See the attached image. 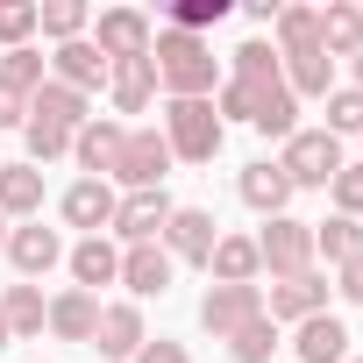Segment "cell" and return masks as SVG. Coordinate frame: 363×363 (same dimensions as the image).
Masks as SVG:
<instances>
[{
    "mask_svg": "<svg viewBox=\"0 0 363 363\" xmlns=\"http://www.w3.org/2000/svg\"><path fill=\"white\" fill-rule=\"evenodd\" d=\"M150 65H157V79L171 86V100H207L214 93V50L200 43V36H178V29H164V36H150Z\"/></svg>",
    "mask_w": 363,
    "mask_h": 363,
    "instance_id": "1",
    "label": "cell"
},
{
    "mask_svg": "<svg viewBox=\"0 0 363 363\" xmlns=\"http://www.w3.org/2000/svg\"><path fill=\"white\" fill-rule=\"evenodd\" d=\"M221 135H228V121L214 114V100H171V107H164V143H171V157L214 164Z\"/></svg>",
    "mask_w": 363,
    "mask_h": 363,
    "instance_id": "2",
    "label": "cell"
},
{
    "mask_svg": "<svg viewBox=\"0 0 363 363\" xmlns=\"http://www.w3.org/2000/svg\"><path fill=\"white\" fill-rule=\"evenodd\" d=\"M278 171L292 178V186H335V171H342V143H335L328 128H292Z\"/></svg>",
    "mask_w": 363,
    "mask_h": 363,
    "instance_id": "3",
    "label": "cell"
},
{
    "mask_svg": "<svg viewBox=\"0 0 363 363\" xmlns=\"http://www.w3.org/2000/svg\"><path fill=\"white\" fill-rule=\"evenodd\" d=\"M171 164H178V157H171V143H164L157 128H128L114 178H121L128 193H164V171H171Z\"/></svg>",
    "mask_w": 363,
    "mask_h": 363,
    "instance_id": "4",
    "label": "cell"
},
{
    "mask_svg": "<svg viewBox=\"0 0 363 363\" xmlns=\"http://www.w3.org/2000/svg\"><path fill=\"white\" fill-rule=\"evenodd\" d=\"M257 264H264V271H278V278H299V271L313 264V228H306V221H292V214H278V221L257 235Z\"/></svg>",
    "mask_w": 363,
    "mask_h": 363,
    "instance_id": "5",
    "label": "cell"
},
{
    "mask_svg": "<svg viewBox=\"0 0 363 363\" xmlns=\"http://www.w3.org/2000/svg\"><path fill=\"white\" fill-rule=\"evenodd\" d=\"M257 313H264V292H257V285H214V292L200 299V328L221 335V342H228L242 320H257Z\"/></svg>",
    "mask_w": 363,
    "mask_h": 363,
    "instance_id": "6",
    "label": "cell"
},
{
    "mask_svg": "<svg viewBox=\"0 0 363 363\" xmlns=\"http://www.w3.org/2000/svg\"><path fill=\"white\" fill-rule=\"evenodd\" d=\"M93 50H100L107 65H121V57H150V22H143L135 8H107V15H100Z\"/></svg>",
    "mask_w": 363,
    "mask_h": 363,
    "instance_id": "7",
    "label": "cell"
},
{
    "mask_svg": "<svg viewBox=\"0 0 363 363\" xmlns=\"http://www.w3.org/2000/svg\"><path fill=\"white\" fill-rule=\"evenodd\" d=\"M164 242H171V257L207 264V257H214V242H221V228H214V214H200V207H171V221H164Z\"/></svg>",
    "mask_w": 363,
    "mask_h": 363,
    "instance_id": "8",
    "label": "cell"
},
{
    "mask_svg": "<svg viewBox=\"0 0 363 363\" xmlns=\"http://www.w3.org/2000/svg\"><path fill=\"white\" fill-rule=\"evenodd\" d=\"M114 207H121V200H114L107 178H79V186L65 193V221L86 228V235H107V228H114Z\"/></svg>",
    "mask_w": 363,
    "mask_h": 363,
    "instance_id": "9",
    "label": "cell"
},
{
    "mask_svg": "<svg viewBox=\"0 0 363 363\" xmlns=\"http://www.w3.org/2000/svg\"><path fill=\"white\" fill-rule=\"evenodd\" d=\"M264 313H271V320H313V313H328V285H320L313 271L278 278V285H271V299H264Z\"/></svg>",
    "mask_w": 363,
    "mask_h": 363,
    "instance_id": "10",
    "label": "cell"
},
{
    "mask_svg": "<svg viewBox=\"0 0 363 363\" xmlns=\"http://www.w3.org/2000/svg\"><path fill=\"white\" fill-rule=\"evenodd\" d=\"M164 221H171V200H164V193H128V200L114 207V235H128V250H135V242H157Z\"/></svg>",
    "mask_w": 363,
    "mask_h": 363,
    "instance_id": "11",
    "label": "cell"
},
{
    "mask_svg": "<svg viewBox=\"0 0 363 363\" xmlns=\"http://www.w3.org/2000/svg\"><path fill=\"white\" fill-rule=\"evenodd\" d=\"M107 93H114L121 114H143L150 93H157V65H150V57H121V65H107Z\"/></svg>",
    "mask_w": 363,
    "mask_h": 363,
    "instance_id": "12",
    "label": "cell"
},
{
    "mask_svg": "<svg viewBox=\"0 0 363 363\" xmlns=\"http://www.w3.org/2000/svg\"><path fill=\"white\" fill-rule=\"evenodd\" d=\"M29 114L36 121H50V128H65V135H79L93 114H86V93H72V86H57V79H43V93H29Z\"/></svg>",
    "mask_w": 363,
    "mask_h": 363,
    "instance_id": "13",
    "label": "cell"
},
{
    "mask_svg": "<svg viewBox=\"0 0 363 363\" xmlns=\"http://www.w3.org/2000/svg\"><path fill=\"white\" fill-rule=\"evenodd\" d=\"M121 143H128V128H121V121H100V114H93V121H86V128L72 135V150H79V164H86L93 178L121 164Z\"/></svg>",
    "mask_w": 363,
    "mask_h": 363,
    "instance_id": "14",
    "label": "cell"
},
{
    "mask_svg": "<svg viewBox=\"0 0 363 363\" xmlns=\"http://www.w3.org/2000/svg\"><path fill=\"white\" fill-rule=\"evenodd\" d=\"M43 328H50V335H65V342H93V328H100V299L72 285V292H57V299H50V320H43Z\"/></svg>",
    "mask_w": 363,
    "mask_h": 363,
    "instance_id": "15",
    "label": "cell"
},
{
    "mask_svg": "<svg viewBox=\"0 0 363 363\" xmlns=\"http://www.w3.org/2000/svg\"><path fill=\"white\" fill-rule=\"evenodd\" d=\"M150 335H143V313L121 299V306H100V328H93V349L100 356H135Z\"/></svg>",
    "mask_w": 363,
    "mask_h": 363,
    "instance_id": "16",
    "label": "cell"
},
{
    "mask_svg": "<svg viewBox=\"0 0 363 363\" xmlns=\"http://www.w3.org/2000/svg\"><path fill=\"white\" fill-rule=\"evenodd\" d=\"M57 86H72V93H93V86H107V57L79 36V43H57Z\"/></svg>",
    "mask_w": 363,
    "mask_h": 363,
    "instance_id": "17",
    "label": "cell"
},
{
    "mask_svg": "<svg viewBox=\"0 0 363 363\" xmlns=\"http://www.w3.org/2000/svg\"><path fill=\"white\" fill-rule=\"evenodd\" d=\"M121 285H128L135 299L164 292V285H171V250H157V242H135V250L121 257Z\"/></svg>",
    "mask_w": 363,
    "mask_h": 363,
    "instance_id": "18",
    "label": "cell"
},
{
    "mask_svg": "<svg viewBox=\"0 0 363 363\" xmlns=\"http://www.w3.org/2000/svg\"><path fill=\"white\" fill-rule=\"evenodd\" d=\"M299 363H342L349 356V328L335 320V313H313V320H299Z\"/></svg>",
    "mask_w": 363,
    "mask_h": 363,
    "instance_id": "19",
    "label": "cell"
},
{
    "mask_svg": "<svg viewBox=\"0 0 363 363\" xmlns=\"http://www.w3.org/2000/svg\"><path fill=\"white\" fill-rule=\"evenodd\" d=\"M72 278H79V292H100V285H114V278H121V257H114V242H107V235H86V242L72 250Z\"/></svg>",
    "mask_w": 363,
    "mask_h": 363,
    "instance_id": "20",
    "label": "cell"
},
{
    "mask_svg": "<svg viewBox=\"0 0 363 363\" xmlns=\"http://www.w3.org/2000/svg\"><path fill=\"white\" fill-rule=\"evenodd\" d=\"M207 271H214V285H257V242L250 235H221L214 242V257H207Z\"/></svg>",
    "mask_w": 363,
    "mask_h": 363,
    "instance_id": "21",
    "label": "cell"
},
{
    "mask_svg": "<svg viewBox=\"0 0 363 363\" xmlns=\"http://www.w3.org/2000/svg\"><path fill=\"white\" fill-rule=\"evenodd\" d=\"M43 207V171L36 164H0V221Z\"/></svg>",
    "mask_w": 363,
    "mask_h": 363,
    "instance_id": "22",
    "label": "cell"
},
{
    "mask_svg": "<svg viewBox=\"0 0 363 363\" xmlns=\"http://www.w3.org/2000/svg\"><path fill=\"white\" fill-rule=\"evenodd\" d=\"M8 257H15L22 278H43V271L65 257V242H57L50 228H15V235H8Z\"/></svg>",
    "mask_w": 363,
    "mask_h": 363,
    "instance_id": "23",
    "label": "cell"
},
{
    "mask_svg": "<svg viewBox=\"0 0 363 363\" xmlns=\"http://www.w3.org/2000/svg\"><path fill=\"white\" fill-rule=\"evenodd\" d=\"M242 200H250L257 214H271V221H278V214H285V200H292V178H285L278 164H250V171H242Z\"/></svg>",
    "mask_w": 363,
    "mask_h": 363,
    "instance_id": "24",
    "label": "cell"
},
{
    "mask_svg": "<svg viewBox=\"0 0 363 363\" xmlns=\"http://www.w3.org/2000/svg\"><path fill=\"white\" fill-rule=\"evenodd\" d=\"M285 86H292V100L299 93H335V57L328 50H299V57H285Z\"/></svg>",
    "mask_w": 363,
    "mask_h": 363,
    "instance_id": "25",
    "label": "cell"
},
{
    "mask_svg": "<svg viewBox=\"0 0 363 363\" xmlns=\"http://www.w3.org/2000/svg\"><path fill=\"white\" fill-rule=\"evenodd\" d=\"M292 114H299V100H292V86H285V79L257 86V121H250V128H264V135H285V143H292Z\"/></svg>",
    "mask_w": 363,
    "mask_h": 363,
    "instance_id": "26",
    "label": "cell"
},
{
    "mask_svg": "<svg viewBox=\"0 0 363 363\" xmlns=\"http://www.w3.org/2000/svg\"><path fill=\"white\" fill-rule=\"evenodd\" d=\"M320 50L328 57H356L363 50V8H328L320 15Z\"/></svg>",
    "mask_w": 363,
    "mask_h": 363,
    "instance_id": "27",
    "label": "cell"
},
{
    "mask_svg": "<svg viewBox=\"0 0 363 363\" xmlns=\"http://www.w3.org/2000/svg\"><path fill=\"white\" fill-rule=\"evenodd\" d=\"M228 356H235V363H271V356H278V320H271V313L242 320V328L228 335Z\"/></svg>",
    "mask_w": 363,
    "mask_h": 363,
    "instance_id": "28",
    "label": "cell"
},
{
    "mask_svg": "<svg viewBox=\"0 0 363 363\" xmlns=\"http://www.w3.org/2000/svg\"><path fill=\"white\" fill-rule=\"evenodd\" d=\"M0 320H8V335H43L50 306H43V292H36V285H15L8 299H0Z\"/></svg>",
    "mask_w": 363,
    "mask_h": 363,
    "instance_id": "29",
    "label": "cell"
},
{
    "mask_svg": "<svg viewBox=\"0 0 363 363\" xmlns=\"http://www.w3.org/2000/svg\"><path fill=\"white\" fill-rule=\"evenodd\" d=\"M320 50V15L313 8H278V57Z\"/></svg>",
    "mask_w": 363,
    "mask_h": 363,
    "instance_id": "30",
    "label": "cell"
},
{
    "mask_svg": "<svg viewBox=\"0 0 363 363\" xmlns=\"http://www.w3.org/2000/svg\"><path fill=\"white\" fill-rule=\"evenodd\" d=\"M313 257H328V264H349V257H363V228H356L349 214L320 221V228H313Z\"/></svg>",
    "mask_w": 363,
    "mask_h": 363,
    "instance_id": "31",
    "label": "cell"
},
{
    "mask_svg": "<svg viewBox=\"0 0 363 363\" xmlns=\"http://www.w3.org/2000/svg\"><path fill=\"white\" fill-rule=\"evenodd\" d=\"M328 135H363V86H335L328 93Z\"/></svg>",
    "mask_w": 363,
    "mask_h": 363,
    "instance_id": "32",
    "label": "cell"
},
{
    "mask_svg": "<svg viewBox=\"0 0 363 363\" xmlns=\"http://www.w3.org/2000/svg\"><path fill=\"white\" fill-rule=\"evenodd\" d=\"M43 65L50 57H36V50H8V57H0V86H15L29 100V93H43Z\"/></svg>",
    "mask_w": 363,
    "mask_h": 363,
    "instance_id": "33",
    "label": "cell"
},
{
    "mask_svg": "<svg viewBox=\"0 0 363 363\" xmlns=\"http://www.w3.org/2000/svg\"><path fill=\"white\" fill-rule=\"evenodd\" d=\"M36 29H43V36H57V43H79L86 8H79V0H50V8H36Z\"/></svg>",
    "mask_w": 363,
    "mask_h": 363,
    "instance_id": "34",
    "label": "cell"
},
{
    "mask_svg": "<svg viewBox=\"0 0 363 363\" xmlns=\"http://www.w3.org/2000/svg\"><path fill=\"white\" fill-rule=\"evenodd\" d=\"M228 15V0H178V8H171V29L178 36H200V29H214Z\"/></svg>",
    "mask_w": 363,
    "mask_h": 363,
    "instance_id": "35",
    "label": "cell"
},
{
    "mask_svg": "<svg viewBox=\"0 0 363 363\" xmlns=\"http://www.w3.org/2000/svg\"><path fill=\"white\" fill-rule=\"evenodd\" d=\"M29 29H36V0H0V43L22 50V43H29Z\"/></svg>",
    "mask_w": 363,
    "mask_h": 363,
    "instance_id": "36",
    "label": "cell"
},
{
    "mask_svg": "<svg viewBox=\"0 0 363 363\" xmlns=\"http://www.w3.org/2000/svg\"><path fill=\"white\" fill-rule=\"evenodd\" d=\"M235 79L271 86V79H278V50H271V43H242V50H235Z\"/></svg>",
    "mask_w": 363,
    "mask_h": 363,
    "instance_id": "37",
    "label": "cell"
},
{
    "mask_svg": "<svg viewBox=\"0 0 363 363\" xmlns=\"http://www.w3.org/2000/svg\"><path fill=\"white\" fill-rule=\"evenodd\" d=\"M214 114H228V121H257V86H250V79H228V86L214 93Z\"/></svg>",
    "mask_w": 363,
    "mask_h": 363,
    "instance_id": "38",
    "label": "cell"
},
{
    "mask_svg": "<svg viewBox=\"0 0 363 363\" xmlns=\"http://www.w3.org/2000/svg\"><path fill=\"white\" fill-rule=\"evenodd\" d=\"M22 135H29V157H36V164H50V157H65V150H72V135H65V128H50V121H36V114L22 121Z\"/></svg>",
    "mask_w": 363,
    "mask_h": 363,
    "instance_id": "39",
    "label": "cell"
},
{
    "mask_svg": "<svg viewBox=\"0 0 363 363\" xmlns=\"http://www.w3.org/2000/svg\"><path fill=\"white\" fill-rule=\"evenodd\" d=\"M335 207H342L349 221L363 214V164H342V171H335Z\"/></svg>",
    "mask_w": 363,
    "mask_h": 363,
    "instance_id": "40",
    "label": "cell"
},
{
    "mask_svg": "<svg viewBox=\"0 0 363 363\" xmlns=\"http://www.w3.org/2000/svg\"><path fill=\"white\" fill-rule=\"evenodd\" d=\"M22 121H29V100L15 86H0V128H22Z\"/></svg>",
    "mask_w": 363,
    "mask_h": 363,
    "instance_id": "41",
    "label": "cell"
},
{
    "mask_svg": "<svg viewBox=\"0 0 363 363\" xmlns=\"http://www.w3.org/2000/svg\"><path fill=\"white\" fill-rule=\"evenodd\" d=\"M135 363H186V349H178V342H143Z\"/></svg>",
    "mask_w": 363,
    "mask_h": 363,
    "instance_id": "42",
    "label": "cell"
},
{
    "mask_svg": "<svg viewBox=\"0 0 363 363\" xmlns=\"http://www.w3.org/2000/svg\"><path fill=\"white\" fill-rule=\"evenodd\" d=\"M342 299H356V306H363V257H349V264H342Z\"/></svg>",
    "mask_w": 363,
    "mask_h": 363,
    "instance_id": "43",
    "label": "cell"
},
{
    "mask_svg": "<svg viewBox=\"0 0 363 363\" xmlns=\"http://www.w3.org/2000/svg\"><path fill=\"white\" fill-rule=\"evenodd\" d=\"M356 86H363V50H356Z\"/></svg>",
    "mask_w": 363,
    "mask_h": 363,
    "instance_id": "44",
    "label": "cell"
},
{
    "mask_svg": "<svg viewBox=\"0 0 363 363\" xmlns=\"http://www.w3.org/2000/svg\"><path fill=\"white\" fill-rule=\"evenodd\" d=\"M0 349H8V320H0Z\"/></svg>",
    "mask_w": 363,
    "mask_h": 363,
    "instance_id": "45",
    "label": "cell"
},
{
    "mask_svg": "<svg viewBox=\"0 0 363 363\" xmlns=\"http://www.w3.org/2000/svg\"><path fill=\"white\" fill-rule=\"evenodd\" d=\"M0 250H8V221H0Z\"/></svg>",
    "mask_w": 363,
    "mask_h": 363,
    "instance_id": "46",
    "label": "cell"
},
{
    "mask_svg": "<svg viewBox=\"0 0 363 363\" xmlns=\"http://www.w3.org/2000/svg\"><path fill=\"white\" fill-rule=\"evenodd\" d=\"M356 363H363V356H356Z\"/></svg>",
    "mask_w": 363,
    "mask_h": 363,
    "instance_id": "47",
    "label": "cell"
}]
</instances>
